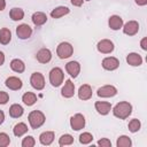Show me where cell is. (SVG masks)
Wrapping results in <instances>:
<instances>
[{
    "instance_id": "obj_1",
    "label": "cell",
    "mask_w": 147,
    "mask_h": 147,
    "mask_svg": "<svg viewBox=\"0 0 147 147\" xmlns=\"http://www.w3.org/2000/svg\"><path fill=\"white\" fill-rule=\"evenodd\" d=\"M113 113H114V116H116L117 118L125 119V118H127L131 115V113H132V106H131V103H129L126 101L118 102L114 107Z\"/></svg>"
},
{
    "instance_id": "obj_2",
    "label": "cell",
    "mask_w": 147,
    "mask_h": 147,
    "mask_svg": "<svg viewBox=\"0 0 147 147\" xmlns=\"http://www.w3.org/2000/svg\"><path fill=\"white\" fill-rule=\"evenodd\" d=\"M29 123H30V126L32 129H38L44 123H45V115L40 111V110H33L29 114Z\"/></svg>"
},
{
    "instance_id": "obj_3",
    "label": "cell",
    "mask_w": 147,
    "mask_h": 147,
    "mask_svg": "<svg viewBox=\"0 0 147 147\" xmlns=\"http://www.w3.org/2000/svg\"><path fill=\"white\" fill-rule=\"evenodd\" d=\"M63 78H64V74H63L61 68L55 67L51 70V72H49V83L52 84V86L59 87L62 84Z\"/></svg>"
},
{
    "instance_id": "obj_4",
    "label": "cell",
    "mask_w": 147,
    "mask_h": 147,
    "mask_svg": "<svg viewBox=\"0 0 147 147\" xmlns=\"http://www.w3.org/2000/svg\"><path fill=\"white\" fill-rule=\"evenodd\" d=\"M72 53H74V47L71 46V44L65 42V41L59 44L56 48V54L60 59H68L72 55Z\"/></svg>"
},
{
    "instance_id": "obj_5",
    "label": "cell",
    "mask_w": 147,
    "mask_h": 147,
    "mask_svg": "<svg viewBox=\"0 0 147 147\" xmlns=\"http://www.w3.org/2000/svg\"><path fill=\"white\" fill-rule=\"evenodd\" d=\"M30 84L34 90L40 91L45 87V78L40 72H33L30 77Z\"/></svg>"
},
{
    "instance_id": "obj_6",
    "label": "cell",
    "mask_w": 147,
    "mask_h": 147,
    "mask_svg": "<svg viewBox=\"0 0 147 147\" xmlns=\"http://www.w3.org/2000/svg\"><path fill=\"white\" fill-rule=\"evenodd\" d=\"M70 126L75 131H79L85 126V117L82 114H75L70 118Z\"/></svg>"
},
{
    "instance_id": "obj_7",
    "label": "cell",
    "mask_w": 147,
    "mask_h": 147,
    "mask_svg": "<svg viewBox=\"0 0 147 147\" xmlns=\"http://www.w3.org/2000/svg\"><path fill=\"white\" fill-rule=\"evenodd\" d=\"M96 94L100 98H111V96H115L117 94V90L113 85H105L98 90Z\"/></svg>"
},
{
    "instance_id": "obj_8",
    "label": "cell",
    "mask_w": 147,
    "mask_h": 147,
    "mask_svg": "<svg viewBox=\"0 0 147 147\" xmlns=\"http://www.w3.org/2000/svg\"><path fill=\"white\" fill-rule=\"evenodd\" d=\"M96 48L102 54H109V53H111L114 51V44L109 39H102V40H100L98 42Z\"/></svg>"
},
{
    "instance_id": "obj_9",
    "label": "cell",
    "mask_w": 147,
    "mask_h": 147,
    "mask_svg": "<svg viewBox=\"0 0 147 147\" xmlns=\"http://www.w3.org/2000/svg\"><path fill=\"white\" fill-rule=\"evenodd\" d=\"M16 34L20 39H29L32 34V29L28 24H21L16 28Z\"/></svg>"
},
{
    "instance_id": "obj_10",
    "label": "cell",
    "mask_w": 147,
    "mask_h": 147,
    "mask_svg": "<svg viewBox=\"0 0 147 147\" xmlns=\"http://www.w3.org/2000/svg\"><path fill=\"white\" fill-rule=\"evenodd\" d=\"M119 65V61L114 57V56H109V57H105L102 60V67L103 69L106 70H109V71H113V70H116Z\"/></svg>"
},
{
    "instance_id": "obj_11",
    "label": "cell",
    "mask_w": 147,
    "mask_h": 147,
    "mask_svg": "<svg viewBox=\"0 0 147 147\" xmlns=\"http://www.w3.org/2000/svg\"><path fill=\"white\" fill-rule=\"evenodd\" d=\"M139 31V23L137 21H129L123 26V32L127 36H134Z\"/></svg>"
},
{
    "instance_id": "obj_12",
    "label": "cell",
    "mask_w": 147,
    "mask_h": 147,
    "mask_svg": "<svg viewBox=\"0 0 147 147\" xmlns=\"http://www.w3.org/2000/svg\"><path fill=\"white\" fill-rule=\"evenodd\" d=\"M65 70L71 77L76 78L80 72V64L77 61H70L65 64Z\"/></svg>"
},
{
    "instance_id": "obj_13",
    "label": "cell",
    "mask_w": 147,
    "mask_h": 147,
    "mask_svg": "<svg viewBox=\"0 0 147 147\" xmlns=\"http://www.w3.org/2000/svg\"><path fill=\"white\" fill-rule=\"evenodd\" d=\"M36 57L40 63H48L52 59V52L48 48H41L37 52Z\"/></svg>"
},
{
    "instance_id": "obj_14",
    "label": "cell",
    "mask_w": 147,
    "mask_h": 147,
    "mask_svg": "<svg viewBox=\"0 0 147 147\" xmlns=\"http://www.w3.org/2000/svg\"><path fill=\"white\" fill-rule=\"evenodd\" d=\"M5 83H6V86H7L8 88L13 90V91L21 90V88H22V85H23L22 80H21L20 78H17V77H14V76L8 77Z\"/></svg>"
},
{
    "instance_id": "obj_15",
    "label": "cell",
    "mask_w": 147,
    "mask_h": 147,
    "mask_svg": "<svg viewBox=\"0 0 147 147\" xmlns=\"http://www.w3.org/2000/svg\"><path fill=\"white\" fill-rule=\"evenodd\" d=\"M74 93H75V85L70 79H67L64 86L62 87L61 94L64 98H71V96H74Z\"/></svg>"
},
{
    "instance_id": "obj_16",
    "label": "cell",
    "mask_w": 147,
    "mask_h": 147,
    "mask_svg": "<svg viewBox=\"0 0 147 147\" xmlns=\"http://www.w3.org/2000/svg\"><path fill=\"white\" fill-rule=\"evenodd\" d=\"M78 96L80 100H88L92 96V88L88 84H84L78 90Z\"/></svg>"
},
{
    "instance_id": "obj_17",
    "label": "cell",
    "mask_w": 147,
    "mask_h": 147,
    "mask_svg": "<svg viewBox=\"0 0 147 147\" xmlns=\"http://www.w3.org/2000/svg\"><path fill=\"white\" fill-rule=\"evenodd\" d=\"M31 20H32V23L36 26H40V25H42V24H45L47 22V15L45 13H42V11H36L32 15Z\"/></svg>"
},
{
    "instance_id": "obj_18",
    "label": "cell",
    "mask_w": 147,
    "mask_h": 147,
    "mask_svg": "<svg viewBox=\"0 0 147 147\" xmlns=\"http://www.w3.org/2000/svg\"><path fill=\"white\" fill-rule=\"evenodd\" d=\"M108 24H109V28L111 30H115L116 31V30H119L123 26V20L118 15H113V16L109 17Z\"/></svg>"
},
{
    "instance_id": "obj_19",
    "label": "cell",
    "mask_w": 147,
    "mask_h": 147,
    "mask_svg": "<svg viewBox=\"0 0 147 147\" xmlns=\"http://www.w3.org/2000/svg\"><path fill=\"white\" fill-rule=\"evenodd\" d=\"M94 106H95L96 111L100 115H107L111 109V105L109 102H106V101H96Z\"/></svg>"
},
{
    "instance_id": "obj_20",
    "label": "cell",
    "mask_w": 147,
    "mask_h": 147,
    "mask_svg": "<svg viewBox=\"0 0 147 147\" xmlns=\"http://www.w3.org/2000/svg\"><path fill=\"white\" fill-rule=\"evenodd\" d=\"M53 140H54V132L53 131H46L39 136V141L41 145L49 146L53 142Z\"/></svg>"
},
{
    "instance_id": "obj_21",
    "label": "cell",
    "mask_w": 147,
    "mask_h": 147,
    "mask_svg": "<svg viewBox=\"0 0 147 147\" xmlns=\"http://www.w3.org/2000/svg\"><path fill=\"white\" fill-rule=\"evenodd\" d=\"M126 62L132 67H139L142 63V57L138 53H130L126 56Z\"/></svg>"
},
{
    "instance_id": "obj_22",
    "label": "cell",
    "mask_w": 147,
    "mask_h": 147,
    "mask_svg": "<svg viewBox=\"0 0 147 147\" xmlns=\"http://www.w3.org/2000/svg\"><path fill=\"white\" fill-rule=\"evenodd\" d=\"M69 11H70V9H69L68 7L59 6V7L54 8V9L51 11V16H52L53 18H60V17H62V16L69 14Z\"/></svg>"
},
{
    "instance_id": "obj_23",
    "label": "cell",
    "mask_w": 147,
    "mask_h": 147,
    "mask_svg": "<svg viewBox=\"0 0 147 147\" xmlns=\"http://www.w3.org/2000/svg\"><path fill=\"white\" fill-rule=\"evenodd\" d=\"M10 68H11L13 71L21 74V72H23V71L25 70V64H24V62H23L22 60L14 59V60H11V62H10Z\"/></svg>"
},
{
    "instance_id": "obj_24",
    "label": "cell",
    "mask_w": 147,
    "mask_h": 147,
    "mask_svg": "<svg viewBox=\"0 0 147 147\" xmlns=\"http://www.w3.org/2000/svg\"><path fill=\"white\" fill-rule=\"evenodd\" d=\"M10 40H11V32H10V30L7 29V28H2L0 30V44L7 45V44H9Z\"/></svg>"
},
{
    "instance_id": "obj_25",
    "label": "cell",
    "mask_w": 147,
    "mask_h": 147,
    "mask_svg": "<svg viewBox=\"0 0 147 147\" xmlns=\"http://www.w3.org/2000/svg\"><path fill=\"white\" fill-rule=\"evenodd\" d=\"M23 113H24V110H23L22 106L17 105V103L11 105L10 108H9V115H10L13 118H18V117H21V116L23 115Z\"/></svg>"
},
{
    "instance_id": "obj_26",
    "label": "cell",
    "mask_w": 147,
    "mask_h": 147,
    "mask_svg": "<svg viewBox=\"0 0 147 147\" xmlns=\"http://www.w3.org/2000/svg\"><path fill=\"white\" fill-rule=\"evenodd\" d=\"M22 101L26 106H32L37 101V95L34 93H32V92H25L23 94V96H22Z\"/></svg>"
},
{
    "instance_id": "obj_27",
    "label": "cell",
    "mask_w": 147,
    "mask_h": 147,
    "mask_svg": "<svg viewBox=\"0 0 147 147\" xmlns=\"http://www.w3.org/2000/svg\"><path fill=\"white\" fill-rule=\"evenodd\" d=\"M28 126H26V124L25 123H17L15 126H14V129H13V132H14V136L15 137H22L24 133H26L28 132Z\"/></svg>"
},
{
    "instance_id": "obj_28",
    "label": "cell",
    "mask_w": 147,
    "mask_h": 147,
    "mask_svg": "<svg viewBox=\"0 0 147 147\" xmlns=\"http://www.w3.org/2000/svg\"><path fill=\"white\" fill-rule=\"evenodd\" d=\"M9 16H10V18H11L13 21H21V20L24 17V11H23V9L15 7V8H11V9H10Z\"/></svg>"
},
{
    "instance_id": "obj_29",
    "label": "cell",
    "mask_w": 147,
    "mask_h": 147,
    "mask_svg": "<svg viewBox=\"0 0 147 147\" xmlns=\"http://www.w3.org/2000/svg\"><path fill=\"white\" fill-rule=\"evenodd\" d=\"M116 145H117V147H131L132 141L127 136H121V137H118Z\"/></svg>"
},
{
    "instance_id": "obj_30",
    "label": "cell",
    "mask_w": 147,
    "mask_h": 147,
    "mask_svg": "<svg viewBox=\"0 0 147 147\" xmlns=\"http://www.w3.org/2000/svg\"><path fill=\"white\" fill-rule=\"evenodd\" d=\"M129 130L131 131V132H137V131H139L140 130V126H141V123H140V121L139 119H137V118H133V119H131L130 122H129Z\"/></svg>"
},
{
    "instance_id": "obj_31",
    "label": "cell",
    "mask_w": 147,
    "mask_h": 147,
    "mask_svg": "<svg viewBox=\"0 0 147 147\" xmlns=\"http://www.w3.org/2000/svg\"><path fill=\"white\" fill-rule=\"evenodd\" d=\"M74 142V137L70 134H63L61 136V138L59 139V145L60 146H67V145H71Z\"/></svg>"
},
{
    "instance_id": "obj_32",
    "label": "cell",
    "mask_w": 147,
    "mask_h": 147,
    "mask_svg": "<svg viewBox=\"0 0 147 147\" xmlns=\"http://www.w3.org/2000/svg\"><path fill=\"white\" fill-rule=\"evenodd\" d=\"M92 140H93V136L91 133H88V132H84V133H82L79 136V142L83 144V145H87Z\"/></svg>"
},
{
    "instance_id": "obj_33",
    "label": "cell",
    "mask_w": 147,
    "mask_h": 147,
    "mask_svg": "<svg viewBox=\"0 0 147 147\" xmlns=\"http://www.w3.org/2000/svg\"><path fill=\"white\" fill-rule=\"evenodd\" d=\"M34 145H36V140L31 136H28L22 140V146L23 147H33Z\"/></svg>"
},
{
    "instance_id": "obj_34",
    "label": "cell",
    "mask_w": 147,
    "mask_h": 147,
    "mask_svg": "<svg viewBox=\"0 0 147 147\" xmlns=\"http://www.w3.org/2000/svg\"><path fill=\"white\" fill-rule=\"evenodd\" d=\"M10 144V138L7 133L1 132L0 133V147H6Z\"/></svg>"
},
{
    "instance_id": "obj_35",
    "label": "cell",
    "mask_w": 147,
    "mask_h": 147,
    "mask_svg": "<svg viewBox=\"0 0 147 147\" xmlns=\"http://www.w3.org/2000/svg\"><path fill=\"white\" fill-rule=\"evenodd\" d=\"M9 100V95L7 92L0 91V105H6Z\"/></svg>"
},
{
    "instance_id": "obj_36",
    "label": "cell",
    "mask_w": 147,
    "mask_h": 147,
    "mask_svg": "<svg viewBox=\"0 0 147 147\" xmlns=\"http://www.w3.org/2000/svg\"><path fill=\"white\" fill-rule=\"evenodd\" d=\"M98 145L101 146V147H111V142H110V140L107 139V138L100 139V140L98 141Z\"/></svg>"
},
{
    "instance_id": "obj_37",
    "label": "cell",
    "mask_w": 147,
    "mask_h": 147,
    "mask_svg": "<svg viewBox=\"0 0 147 147\" xmlns=\"http://www.w3.org/2000/svg\"><path fill=\"white\" fill-rule=\"evenodd\" d=\"M83 2H84V0H71V3L76 7H80L83 5Z\"/></svg>"
},
{
    "instance_id": "obj_38",
    "label": "cell",
    "mask_w": 147,
    "mask_h": 147,
    "mask_svg": "<svg viewBox=\"0 0 147 147\" xmlns=\"http://www.w3.org/2000/svg\"><path fill=\"white\" fill-rule=\"evenodd\" d=\"M140 45H141V48H142L144 51H146V49H147V38H144V39L141 40Z\"/></svg>"
},
{
    "instance_id": "obj_39",
    "label": "cell",
    "mask_w": 147,
    "mask_h": 147,
    "mask_svg": "<svg viewBox=\"0 0 147 147\" xmlns=\"http://www.w3.org/2000/svg\"><path fill=\"white\" fill-rule=\"evenodd\" d=\"M138 6H145L147 5V0H134Z\"/></svg>"
},
{
    "instance_id": "obj_40",
    "label": "cell",
    "mask_w": 147,
    "mask_h": 147,
    "mask_svg": "<svg viewBox=\"0 0 147 147\" xmlns=\"http://www.w3.org/2000/svg\"><path fill=\"white\" fill-rule=\"evenodd\" d=\"M6 7V1L5 0H0V11H2Z\"/></svg>"
},
{
    "instance_id": "obj_41",
    "label": "cell",
    "mask_w": 147,
    "mask_h": 147,
    "mask_svg": "<svg viewBox=\"0 0 147 147\" xmlns=\"http://www.w3.org/2000/svg\"><path fill=\"white\" fill-rule=\"evenodd\" d=\"M3 62H5V55H3V53L0 51V67L3 64Z\"/></svg>"
},
{
    "instance_id": "obj_42",
    "label": "cell",
    "mask_w": 147,
    "mask_h": 147,
    "mask_svg": "<svg viewBox=\"0 0 147 147\" xmlns=\"http://www.w3.org/2000/svg\"><path fill=\"white\" fill-rule=\"evenodd\" d=\"M3 121H5V114L2 110H0V125L3 123Z\"/></svg>"
}]
</instances>
